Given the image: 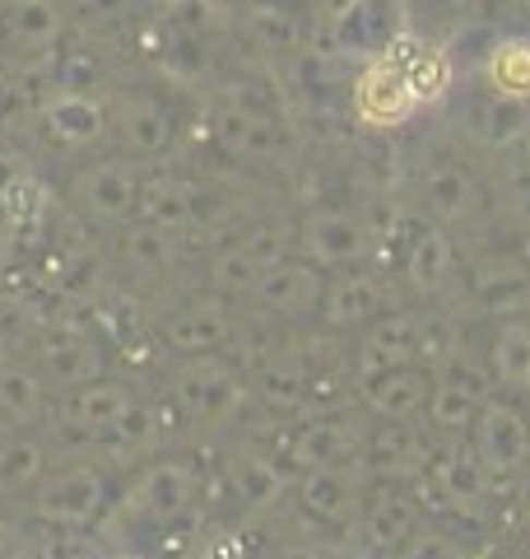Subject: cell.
Instances as JSON below:
<instances>
[{"label": "cell", "instance_id": "obj_24", "mask_svg": "<svg viewBox=\"0 0 530 559\" xmlns=\"http://www.w3.org/2000/svg\"><path fill=\"white\" fill-rule=\"evenodd\" d=\"M423 480L433 485V495L442 509H456V513H474L489 495V476L480 457H474V448H466L461 439H437L433 448V462L423 471Z\"/></svg>", "mask_w": 530, "mask_h": 559}, {"label": "cell", "instance_id": "obj_4", "mask_svg": "<svg viewBox=\"0 0 530 559\" xmlns=\"http://www.w3.org/2000/svg\"><path fill=\"white\" fill-rule=\"evenodd\" d=\"M252 388H246V373L233 359L224 355H196L182 359L168 378V411L182 419L186 429H219L228 425L242 406Z\"/></svg>", "mask_w": 530, "mask_h": 559}, {"label": "cell", "instance_id": "obj_14", "mask_svg": "<svg viewBox=\"0 0 530 559\" xmlns=\"http://www.w3.org/2000/svg\"><path fill=\"white\" fill-rule=\"evenodd\" d=\"M38 131L47 145H57L65 154H84V150H98L112 135V112L98 94L51 90L38 103Z\"/></svg>", "mask_w": 530, "mask_h": 559}, {"label": "cell", "instance_id": "obj_12", "mask_svg": "<svg viewBox=\"0 0 530 559\" xmlns=\"http://www.w3.org/2000/svg\"><path fill=\"white\" fill-rule=\"evenodd\" d=\"M470 448L480 457L484 476L498 480H517L530 466V415L517 406V401L489 396L480 406V419L470 429Z\"/></svg>", "mask_w": 530, "mask_h": 559}, {"label": "cell", "instance_id": "obj_36", "mask_svg": "<svg viewBox=\"0 0 530 559\" xmlns=\"http://www.w3.org/2000/svg\"><path fill=\"white\" fill-rule=\"evenodd\" d=\"M493 378L511 392H530V322L526 318H503L489 345Z\"/></svg>", "mask_w": 530, "mask_h": 559}, {"label": "cell", "instance_id": "obj_46", "mask_svg": "<svg viewBox=\"0 0 530 559\" xmlns=\"http://www.w3.org/2000/svg\"><path fill=\"white\" fill-rule=\"evenodd\" d=\"M112 559H140V555H112Z\"/></svg>", "mask_w": 530, "mask_h": 559}, {"label": "cell", "instance_id": "obj_41", "mask_svg": "<svg viewBox=\"0 0 530 559\" xmlns=\"http://www.w3.org/2000/svg\"><path fill=\"white\" fill-rule=\"evenodd\" d=\"M33 173H28V164H24V154L20 150H0V201L10 197L20 182H28Z\"/></svg>", "mask_w": 530, "mask_h": 559}, {"label": "cell", "instance_id": "obj_7", "mask_svg": "<svg viewBox=\"0 0 530 559\" xmlns=\"http://www.w3.org/2000/svg\"><path fill=\"white\" fill-rule=\"evenodd\" d=\"M242 312L233 308V299L205 289V294H191V299L172 304L164 318H158V345L177 359H196V355H228L233 345V331H238Z\"/></svg>", "mask_w": 530, "mask_h": 559}, {"label": "cell", "instance_id": "obj_9", "mask_svg": "<svg viewBox=\"0 0 530 559\" xmlns=\"http://www.w3.org/2000/svg\"><path fill=\"white\" fill-rule=\"evenodd\" d=\"M373 489V466L359 452L349 462H335V466H308L293 476V499L312 522L322 527H345L363 513V499Z\"/></svg>", "mask_w": 530, "mask_h": 559}, {"label": "cell", "instance_id": "obj_13", "mask_svg": "<svg viewBox=\"0 0 530 559\" xmlns=\"http://www.w3.org/2000/svg\"><path fill=\"white\" fill-rule=\"evenodd\" d=\"M112 135H117V150L131 154V159L149 164V159H164V154L177 145V135H182V117L177 108L154 94V90H131L112 103Z\"/></svg>", "mask_w": 530, "mask_h": 559}, {"label": "cell", "instance_id": "obj_31", "mask_svg": "<svg viewBox=\"0 0 530 559\" xmlns=\"http://www.w3.org/2000/svg\"><path fill=\"white\" fill-rule=\"evenodd\" d=\"M470 294L480 299V308L498 312V318H526L530 312V271L521 261H480L470 275Z\"/></svg>", "mask_w": 530, "mask_h": 559}, {"label": "cell", "instance_id": "obj_11", "mask_svg": "<svg viewBox=\"0 0 530 559\" xmlns=\"http://www.w3.org/2000/svg\"><path fill=\"white\" fill-rule=\"evenodd\" d=\"M135 406H140V392L131 388V382H121V378L108 373V378L84 382V388L57 392L51 396V415L47 419H57V429L70 433V439L98 443L103 433H112Z\"/></svg>", "mask_w": 530, "mask_h": 559}, {"label": "cell", "instance_id": "obj_43", "mask_svg": "<svg viewBox=\"0 0 530 559\" xmlns=\"http://www.w3.org/2000/svg\"><path fill=\"white\" fill-rule=\"evenodd\" d=\"M24 355V345H20V331L10 326V312H0V369H5V364H14Z\"/></svg>", "mask_w": 530, "mask_h": 559}, {"label": "cell", "instance_id": "obj_33", "mask_svg": "<svg viewBox=\"0 0 530 559\" xmlns=\"http://www.w3.org/2000/svg\"><path fill=\"white\" fill-rule=\"evenodd\" d=\"M51 471V448L38 433H10L0 439V499H28Z\"/></svg>", "mask_w": 530, "mask_h": 559}, {"label": "cell", "instance_id": "obj_30", "mask_svg": "<svg viewBox=\"0 0 530 559\" xmlns=\"http://www.w3.org/2000/svg\"><path fill=\"white\" fill-rule=\"evenodd\" d=\"M326 38L340 57H386V43L396 38V0H363L359 10H349L340 24L326 28Z\"/></svg>", "mask_w": 530, "mask_h": 559}, {"label": "cell", "instance_id": "obj_29", "mask_svg": "<svg viewBox=\"0 0 530 559\" xmlns=\"http://www.w3.org/2000/svg\"><path fill=\"white\" fill-rule=\"evenodd\" d=\"M224 480H228V495H233L242 509H275L293 489L289 471L279 466L270 452H256V448H238L224 466Z\"/></svg>", "mask_w": 530, "mask_h": 559}, {"label": "cell", "instance_id": "obj_22", "mask_svg": "<svg viewBox=\"0 0 530 559\" xmlns=\"http://www.w3.org/2000/svg\"><path fill=\"white\" fill-rule=\"evenodd\" d=\"M182 261V234L158 229V224L131 219L127 229H117V266L121 280H131L135 289H154L177 271Z\"/></svg>", "mask_w": 530, "mask_h": 559}, {"label": "cell", "instance_id": "obj_17", "mask_svg": "<svg viewBox=\"0 0 530 559\" xmlns=\"http://www.w3.org/2000/svg\"><path fill=\"white\" fill-rule=\"evenodd\" d=\"M209 131H215V140L233 154V159H246V164H275V159H285L289 145H293V135H289L279 112L242 108L233 98H224L215 108Z\"/></svg>", "mask_w": 530, "mask_h": 559}, {"label": "cell", "instance_id": "obj_2", "mask_svg": "<svg viewBox=\"0 0 530 559\" xmlns=\"http://www.w3.org/2000/svg\"><path fill=\"white\" fill-rule=\"evenodd\" d=\"M121 495V471L98 457H75L47 471L28 495V509L43 527H98Z\"/></svg>", "mask_w": 530, "mask_h": 559}, {"label": "cell", "instance_id": "obj_18", "mask_svg": "<svg viewBox=\"0 0 530 559\" xmlns=\"http://www.w3.org/2000/svg\"><path fill=\"white\" fill-rule=\"evenodd\" d=\"M423 355V322L405 308H386L359 331V349L349 359V382H363L373 373L400 369V364H419Z\"/></svg>", "mask_w": 530, "mask_h": 559}, {"label": "cell", "instance_id": "obj_16", "mask_svg": "<svg viewBox=\"0 0 530 559\" xmlns=\"http://www.w3.org/2000/svg\"><path fill=\"white\" fill-rule=\"evenodd\" d=\"M246 299H252L256 312H265V318H275V322H308L322 312L326 271L293 252V257L279 261V266L265 271Z\"/></svg>", "mask_w": 530, "mask_h": 559}, {"label": "cell", "instance_id": "obj_26", "mask_svg": "<svg viewBox=\"0 0 530 559\" xmlns=\"http://www.w3.org/2000/svg\"><path fill=\"white\" fill-rule=\"evenodd\" d=\"M489 401L484 382L466 373V369H447L433 373V392L429 406H423V425L433 429V439H466L480 419V406Z\"/></svg>", "mask_w": 530, "mask_h": 559}, {"label": "cell", "instance_id": "obj_27", "mask_svg": "<svg viewBox=\"0 0 530 559\" xmlns=\"http://www.w3.org/2000/svg\"><path fill=\"white\" fill-rule=\"evenodd\" d=\"M353 392H359V401L373 419H423V406H429V392H433V373L423 369V364H400V369L353 382Z\"/></svg>", "mask_w": 530, "mask_h": 559}, {"label": "cell", "instance_id": "obj_47", "mask_svg": "<svg viewBox=\"0 0 530 559\" xmlns=\"http://www.w3.org/2000/svg\"><path fill=\"white\" fill-rule=\"evenodd\" d=\"M521 5H526V10H530V0H521Z\"/></svg>", "mask_w": 530, "mask_h": 559}, {"label": "cell", "instance_id": "obj_44", "mask_svg": "<svg viewBox=\"0 0 530 559\" xmlns=\"http://www.w3.org/2000/svg\"><path fill=\"white\" fill-rule=\"evenodd\" d=\"M316 5V20H322V28H330V24H340L349 10H359L363 0H312Z\"/></svg>", "mask_w": 530, "mask_h": 559}, {"label": "cell", "instance_id": "obj_40", "mask_svg": "<svg viewBox=\"0 0 530 559\" xmlns=\"http://www.w3.org/2000/svg\"><path fill=\"white\" fill-rule=\"evenodd\" d=\"M400 559H470V555H466V546H461L456 536L437 532V527H419V532L400 546Z\"/></svg>", "mask_w": 530, "mask_h": 559}, {"label": "cell", "instance_id": "obj_38", "mask_svg": "<svg viewBox=\"0 0 530 559\" xmlns=\"http://www.w3.org/2000/svg\"><path fill=\"white\" fill-rule=\"evenodd\" d=\"M145 10H149V0H70V24L112 33V28L135 24Z\"/></svg>", "mask_w": 530, "mask_h": 559}, {"label": "cell", "instance_id": "obj_1", "mask_svg": "<svg viewBox=\"0 0 530 559\" xmlns=\"http://www.w3.org/2000/svg\"><path fill=\"white\" fill-rule=\"evenodd\" d=\"M205 495V471L191 457H154L145 466H135V476L121 480V495L112 503V513L121 522H140V527L168 532L177 522H186L196 513V503Z\"/></svg>", "mask_w": 530, "mask_h": 559}, {"label": "cell", "instance_id": "obj_28", "mask_svg": "<svg viewBox=\"0 0 530 559\" xmlns=\"http://www.w3.org/2000/svg\"><path fill=\"white\" fill-rule=\"evenodd\" d=\"M456 242L451 234L442 229V224H419L405 242V285H410L419 299H437V294H447V285L456 280Z\"/></svg>", "mask_w": 530, "mask_h": 559}, {"label": "cell", "instance_id": "obj_10", "mask_svg": "<svg viewBox=\"0 0 530 559\" xmlns=\"http://www.w3.org/2000/svg\"><path fill=\"white\" fill-rule=\"evenodd\" d=\"M293 248H298V257L322 271H353L373 252V229H368V219H359L353 210L322 205L298 219Z\"/></svg>", "mask_w": 530, "mask_h": 559}, {"label": "cell", "instance_id": "obj_21", "mask_svg": "<svg viewBox=\"0 0 530 559\" xmlns=\"http://www.w3.org/2000/svg\"><path fill=\"white\" fill-rule=\"evenodd\" d=\"M353 108L368 127H400L405 117L419 108V94L410 84V70L405 61H392V57H373L359 80H353Z\"/></svg>", "mask_w": 530, "mask_h": 559}, {"label": "cell", "instance_id": "obj_35", "mask_svg": "<svg viewBox=\"0 0 530 559\" xmlns=\"http://www.w3.org/2000/svg\"><path fill=\"white\" fill-rule=\"evenodd\" d=\"M484 90L498 98L530 103V38L507 33L484 51Z\"/></svg>", "mask_w": 530, "mask_h": 559}, {"label": "cell", "instance_id": "obj_23", "mask_svg": "<svg viewBox=\"0 0 530 559\" xmlns=\"http://www.w3.org/2000/svg\"><path fill=\"white\" fill-rule=\"evenodd\" d=\"M419 532V499L414 485H396V480H377L363 499L359 513V536L368 550H400L405 540Z\"/></svg>", "mask_w": 530, "mask_h": 559}, {"label": "cell", "instance_id": "obj_15", "mask_svg": "<svg viewBox=\"0 0 530 559\" xmlns=\"http://www.w3.org/2000/svg\"><path fill=\"white\" fill-rule=\"evenodd\" d=\"M433 448H437V439H433V429H423V419H373L363 457L377 480L419 485L433 462Z\"/></svg>", "mask_w": 530, "mask_h": 559}, {"label": "cell", "instance_id": "obj_19", "mask_svg": "<svg viewBox=\"0 0 530 559\" xmlns=\"http://www.w3.org/2000/svg\"><path fill=\"white\" fill-rule=\"evenodd\" d=\"M368 429H373V419L349 415V411L312 415V419H303V425L293 429V439L285 443V462H289L293 471L349 462V457H359V452H363Z\"/></svg>", "mask_w": 530, "mask_h": 559}, {"label": "cell", "instance_id": "obj_20", "mask_svg": "<svg viewBox=\"0 0 530 559\" xmlns=\"http://www.w3.org/2000/svg\"><path fill=\"white\" fill-rule=\"evenodd\" d=\"M419 201L433 224L451 229V224H470L484 210V182L474 178L461 159L437 154V159H429L419 173Z\"/></svg>", "mask_w": 530, "mask_h": 559}, {"label": "cell", "instance_id": "obj_37", "mask_svg": "<svg viewBox=\"0 0 530 559\" xmlns=\"http://www.w3.org/2000/svg\"><path fill=\"white\" fill-rule=\"evenodd\" d=\"M246 33H252V43L261 51H298L303 38H308L303 20H298L293 10H285V5H270V0L246 5Z\"/></svg>", "mask_w": 530, "mask_h": 559}, {"label": "cell", "instance_id": "obj_39", "mask_svg": "<svg viewBox=\"0 0 530 559\" xmlns=\"http://www.w3.org/2000/svg\"><path fill=\"white\" fill-rule=\"evenodd\" d=\"M38 559H98L94 527H43Z\"/></svg>", "mask_w": 530, "mask_h": 559}, {"label": "cell", "instance_id": "obj_5", "mask_svg": "<svg viewBox=\"0 0 530 559\" xmlns=\"http://www.w3.org/2000/svg\"><path fill=\"white\" fill-rule=\"evenodd\" d=\"M70 38L65 0H0V66L14 75H51Z\"/></svg>", "mask_w": 530, "mask_h": 559}, {"label": "cell", "instance_id": "obj_32", "mask_svg": "<svg viewBox=\"0 0 530 559\" xmlns=\"http://www.w3.org/2000/svg\"><path fill=\"white\" fill-rule=\"evenodd\" d=\"M51 415V388L28 359H14L0 369V419L14 429H28Z\"/></svg>", "mask_w": 530, "mask_h": 559}, {"label": "cell", "instance_id": "obj_25", "mask_svg": "<svg viewBox=\"0 0 530 559\" xmlns=\"http://www.w3.org/2000/svg\"><path fill=\"white\" fill-rule=\"evenodd\" d=\"M386 308H392L386 285L373 271L353 266V271H335V280H326V299H322L316 322H326L330 331H363Z\"/></svg>", "mask_w": 530, "mask_h": 559}, {"label": "cell", "instance_id": "obj_34", "mask_svg": "<svg viewBox=\"0 0 530 559\" xmlns=\"http://www.w3.org/2000/svg\"><path fill=\"white\" fill-rule=\"evenodd\" d=\"M470 135L480 140L484 150L493 154H507L517 150L521 140L530 135V103H517V98H498V94H484L480 108L470 117Z\"/></svg>", "mask_w": 530, "mask_h": 559}, {"label": "cell", "instance_id": "obj_42", "mask_svg": "<svg viewBox=\"0 0 530 559\" xmlns=\"http://www.w3.org/2000/svg\"><path fill=\"white\" fill-rule=\"evenodd\" d=\"M503 164H507V187H517L521 197H530V154L517 145L503 154Z\"/></svg>", "mask_w": 530, "mask_h": 559}, {"label": "cell", "instance_id": "obj_6", "mask_svg": "<svg viewBox=\"0 0 530 559\" xmlns=\"http://www.w3.org/2000/svg\"><path fill=\"white\" fill-rule=\"evenodd\" d=\"M24 355L33 369L43 373L51 396L84 388V382H94V378H108V345L84 322H47L38 336L24 345Z\"/></svg>", "mask_w": 530, "mask_h": 559}, {"label": "cell", "instance_id": "obj_8", "mask_svg": "<svg viewBox=\"0 0 530 559\" xmlns=\"http://www.w3.org/2000/svg\"><path fill=\"white\" fill-rule=\"evenodd\" d=\"M285 257H293V242L285 229L246 224L233 238L215 242V252H209V289L224 294V299H246L256 289V280L270 266H279Z\"/></svg>", "mask_w": 530, "mask_h": 559}, {"label": "cell", "instance_id": "obj_3", "mask_svg": "<svg viewBox=\"0 0 530 559\" xmlns=\"http://www.w3.org/2000/svg\"><path fill=\"white\" fill-rule=\"evenodd\" d=\"M140 187H145V164L131 154H94L80 164L65 182V205L75 210V219L94 224V229H127L140 210Z\"/></svg>", "mask_w": 530, "mask_h": 559}, {"label": "cell", "instance_id": "obj_45", "mask_svg": "<svg viewBox=\"0 0 530 559\" xmlns=\"http://www.w3.org/2000/svg\"><path fill=\"white\" fill-rule=\"evenodd\" d=\"M275 559H326L322 550H316V546H308V540H289V546L285 550H279Z\"/></svg>", "mask_w": 530, "mask_h": 559}]
</instances>
